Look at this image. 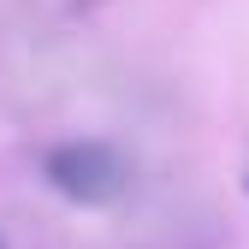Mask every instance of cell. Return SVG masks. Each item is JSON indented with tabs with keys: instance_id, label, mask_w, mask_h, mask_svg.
Listing matches in <instances>:
<instances>
[{
	"instance_id": "obj_1",
	"label": "cell",
	"mask_w": 249,
	"mask_h": 249,
	"mask_svg": "<svg viewBox=\"0 0 249 249\" xmlns=\"http://www.w3.org/2000/svg\"><path fill=\"white\" fill-rule=\"evenodd\" d=\"M42 172L59 196H71L83 208H107L131 190V160L113 142H59L42 160Z\"/></svg>"
},
{
	"instance_id": "obj_2",
	"label": "cell",
	"mask_w": 249,
	"mask_h": 249,
	"mask_svg": "<svg viewBox=\"0 0 249 249\" xmlns=\"http://www.w3.org/2000/svg\"><path fill=\"white\" fill-rule=\"evenodd\" d=\"M0 249H6V243H0Z\"/></svg>"
}]
</instances>
